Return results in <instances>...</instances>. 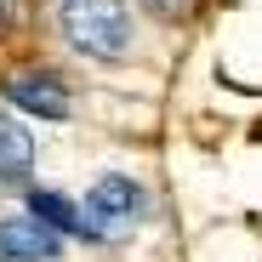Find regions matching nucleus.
<instances>
[{
    "instance_id": "1",
    "label": "nucleus",
    "mask_w": 262,
    "mask_h": 262,
    "mask_svg": "<svg viewBox=\"0 0 262 262\" xmlns=\"http://www.w3.org/2000/svg\"><path fill=\"white\" fill-rule=\"evenodd\" d=\"M63 34L85 57L120 63L131 52V12L120 0H63Z\"/></svg>"
},
{
    "instance_id": "2",
    "label": "nucleus",
    "mask_w": 262,
    "mask_h": 262,
    "mask_svg": "<svg viewBox=\"0 0 262 262\" xmlns=\"http://www.w3.org/2000/svg\"><path fill=\"white\" fill-rule=\"evenodd\" d=\"M143 211H148L143 188L131 183V177H120V171H108V177H97V183H92V194H85V216H92L97 239H114V234H125V228L137 223Z\"/></svg>"
},
{
    "instance_id": "3",
    "label": "nucleus",
    "mask_w": 262,
    "mask_h": 262,
    "mask_svg": "<svg viewBox=\"0 0 262 262\" xmlns=\"http://www.w3.org/2000/svg\"><path fill=\"white\" fill-rule=\"evenodd\" d=\"M6 103L12 108H23V114H34V120H46V125H57V120H69V85L52 74V69H17L12 80H6Z\"/></svg>"
},
{
    "instance_id": "4",
    "label": "nucleus",
    "mask_w": 262,
    "mask_h": 262,
    "mask_svg": "<svg viewBox=\"0 0 262 262\" xmlns=\"http://www.w3.org/2000/svg\"><path fill=\"white\" fill-rule=\"evenodd\" d=\"M0 262H63V234L46 216H6L0 223Z\"/></svg>"
},
{
    "instance_id": "5",
    "label": "nucleus",
    "mask_w": 262,
    "mask_h": 262,
    "mask_svg": "<svg viewBox=\"0 0 262 262\" xmlns=\"http://www.w3.org/2000/svg\"><path fill=\"white\" fill-rule=\"evenodd\" d=\"M29 171H34L29 125H17L12 114H0V183H29Z\"/></svg>"
},
{
    "instance_id": "6",
    "label": "nucleus",
    "mask_w": 262,
    "mask_h": 262,
    "mask_svg": "<svg viewBox=\"0 0 262 262\" xmlns=\"http://www.w3.org/2000/svg\"><path fill=\"white\" fill-rule=\"evenodd\" d=\"M29 211L34 216H46V223L57 228V234H80V239H97V228H92V216L85 211H74L63 194H52V188H34L29 194Z\"/></svg>"
},
{
    "instance_id": "7",
    "label": "nucleus",
    "mask_w": 262,
    "mask_h": 262,
    "mask_svg": "<svg viewBox=\"0 0 262 262\" xmlns=\"http://www.w3.org/2000/svg\"><path fill=\"white\" fill-rule=\"evenodd\" d=\"M148 6H154L160 17H188V12H194V0H148Z\"/></svg>"
},
{
    "instance_id": "8",
    "label": "nucleus",
    "mask_w": 262,
    "mask_h": 262,
    "mask_svg": "<svg viewBox=\"0 0 262 262\" xmlns=\"http://www.w3.org/2000/svg\"><path fill=\"white\" fill-rule=\"evenodd\" d=\"M17 17H23V6H17V0H0V40L17 29Z\"/></svg>"
}]
</instances>
